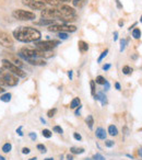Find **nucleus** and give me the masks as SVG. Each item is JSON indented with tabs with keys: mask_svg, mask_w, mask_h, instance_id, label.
<instances>
[{
	"mask_svg": "<svg viewBox=\"0 0 142 160\" xmlns=\"http://www.w3.org/2000/svg\"><path fill=\"white\" fill-rule=\"evenodd\" d=\"M93 159L94 160H105V158H104L102 155H100V154H96V155H94Z\"/></svg>",
	"mask_w": 142,
	"mask_h": 160,
	"instance_id": "nucleus-33",
	"label": "nucleus"
},
{
	"mask_svg": "<svg viewBox=\"0 0 142 160\" xmlns=\"http://www.w3.org/2000/svg\"><path fill=\"white\" fill-rule=\"evenodd\" d=\"M78 45H79V51H80L81 53H85V52H88V43H85L84 41H79Z\"/></svg>",
	"mask_w": 142,
	"mask_h": 160,
	"instance_id": "nucleus-14",
	"label": "nucleus"
},
{
	"mask_svg": "<svg viewBox=\"0 0 142 160\" xmlns=\"http://www.w3.org/2000/svg\"><path fill=\"white\" fill-rule=\"evenodd\" d=\"M0 160H6V159H4V158L2 156H0Z\"/></svg>",
	"mask_w": 142,
	"mask_h": 160,
	"instance_id": "nucleus-56",
	"label": "nucleus"
},
{
	"mask_svg": "<svg viewBox=\"0 0 142 160\" xmlns=\"http://www.w3.org/2000/svg\"><path fill=\"white\" fill-rule=\"evenodd\" d=\"M11 149H12V145L10 144V143H6V144L2 146V151L6 152V154L11 151Z\"/></svg>",
	"mask_w": 142,
	"mask_h": 160,
	"instance_id": "nucleus-20",
	"label": "nucleus"
},
{
	"mask_svg": "<svg viewBox=\"0 0 142 160\" xmlns=\"http://www.w3.org/2000/svg\"><path fill=\"white\" fill-rule=\"evenodd\" d=\"M95 135L100 139H106V135L107 134H106V132H105V129L103 127H98V128H96Z\"/></svg>",
	"mask_w": 142,
	"mask_h": 160,
	"instance_id": "nucleus-11",
	"label": "nucleus"
},
{
	"mask_svg": "<svg viewBox=\"0 0 142 160\" xmlns=\"http://www.w3.org/2000/svg\"><path fill=\"white\" fill-rule=\"evenodd\" d=\"M29 136L31 137V139H33V141H35V139H36V137H37V136H36V134L33 133V132H32V133L29 134Z\"/></svg>",
	"mask_w": 142,
	"mask_h": 160,
	"instance_id": "nucleus-40",
	"label": "nucleus"
},
{
	"mask_svg": "<svg viewBox=\"0 0 142 160\" xmlns=\"http://www.w3.org/2000/svg\"><path fill=\"white\" fill-rule=\"evenodd\" d=\"M123 72L125 75H130L131 72H132V68H131V67H129V66H125L123 68Z\"/></svg>",
	"mask_w": 142,
	"mask_h": 160,
	"instance_id": "nucleus-27",
	"label": "nucleus"
},
{
	"mask_svg": "<svg viewBox=\"0 0 142 160\" xmlns=\"http://www.w3.org/2000/svg\"><path fill=\"white\" fill-rule=\"evenodd\" d=\"M107 54H108V50H105V51H104L103 53L101 54L100 57H98V59H97V62H102V60H103V59L105 58L106 56H107Z\"/></svg>",
	"mask_w": 142,
	"mask_h": 160,
	"instance_id": "nucleus-26",
	"label": "nucleus"
},
{
	"mask_svg": "<svg viewBox=\"0 0 142 160\" xmlns=\"http://www.w3.org/2000/svg\"><path fill=\"white\" fill-rule=\"evenodd\" d=\"M80 103H81L80 99H79V98H74L72 101H71V103H70V108H71V109H77L78 106L80 105Z\"/></svg>",
	"mask_w": 142,
	"mask_h": 160,
	"instance_id": "nucleus-19",
	"label": "nucleus"
},
{
	"mask_svg": "<svg viewBox=\"0 0 142 160\" xmlns=\"http://www.w3.org/2000/svg\"><path fill=\"white\" fill-rule=\"evenodd\" d=\"M29 7L33 10H44L46 4L43 2L42 0H32L31 2L29 4Z\"/></svg>",
	"mask_w": 142,
	"mask_h": 160,
	"instance_id": "nucleus-10",
	"label": "nucleus"
},
{
	"mask_svg": "<svg viewBox=\"0 0 142 160\" xmlns=\"http://www.w3.org/2000/svg\"><path fill=\"white\" fill-rule=\"evenodd\" d=\"M140 22L142 23V16H141V18H140Z\"/></svg>",
	"mask_w": 142,
	"mask_h": 160,
	"instance_id": "nucleus-57",
	"label": "nucleus"
},
{
	"mask_svg": "<svg viewBox=\"0 0 142 160\" xmlns=\"http://www.w3.org/2000/svg\"><path fill=\"white\" fill-rule=\"evenodd\" d=\"M108 134L111 136H117L118 135V129H117L115 125H109L108 126Z\"/></svg>",
	"mask_w": 142,
	"mask_h": 160,
	"instance_id": "nucleus-15",
	"label": "nucleus"
},
{
	"mask_svg": "<svg viewBox=\"0 0 142 160\" xmlns=\"http://www.w3.org/2000/svg\"><path fill=\"white\" fill-rule=\"evenodd\" d=\"M118 25H119V27H123V20H119Z\"/></svg>",
	"mask_w": 142,
	"mask_h": 160,
	"instance_id": "nucleus-49",
	"label": "nucleus"
},
{
	"mask_svg": "<svg viewBox=\"0 0 142 160\" xmlns=\"http://www.w3.org/2000/svg\"><path fill=\"white\" fill-rule=\"evenodd\" d=\"M42 135L45 137V138H50V137H51V132H50L49 129H43Z\"/></svg>",
	"mask_w": 142,
	"mask_h": 160,
	"instance_id": "nucleus-25",
	"label": "nucleus"
},
{
	"mask_svg": "<svg viewBox=\"0 0 142 160\" xmlns=\"http://www.w3.org/2000/svg\"><path fill=\"white\" fill-rule=\"evenodd\" d=\"M41 16L43 19H49V20H60L61 19V13L59 9L56 8H45L42 10Z\"/></svg>",
	"mask_w": 142,
	"mask_h": 160,
	"instance_id": "nucleus-6",
	"label": "nucleus"
},
{
	"mask_svg": "<svg viewBox=\"0 0 142 160\" xmlns=\"http://www.w3.org/2000/svg\"><path fill=\"white\" fill-rule=\"evenodd\" d=\"M126 47V39H120V52H123Z\"/></svg>",
	"mask_w": 142,
	"mask_h": 160,
	"instance_id": "nucleus-32",
	"label": "nucleus"
},
{
	"mask_svg": "<svg viewBox=\"0 0 142 160\" xmlns=\"http://www.w3.org/2000/svg\"><path fill=\"white\" fill-rule=\"evenodd\" d=\"M60 2H68V1H70V0H59Z\"/></svg>",
	"mask_w": 142,
	"mask_h": 160,
	"instance_id": "nucleus-53",
	"label": "nucleus"
},
{
	"mask_svg": "<svg viewBox=\"0 0 142 160\" xmlns=\"http://www.w3.org/2000/svg\"><path fill=\"white\" fill-rule=\"evenodd\" d=\"M42 1L45 4H49V6H53V7H58V6L61 4V2L59 0H42Z\"/></svg>",
	"mask_w": 142,
	"mask_h": 160,
	"instance_id": "nucleus-16",
	"label": "nucleus"
},
{
	"mask_svg": "<svg viewBox=\"0 0 142 160\" xmlns=\"http://www.w3.org/2000/svg\"><path fill=\"white\" fill-rule=\"evenodd\" d=\"M114 41H117V39H118V33H117V32H115V33H114Z\"/></svg>",
	"mask_w": 142,
	"mask_h": 160,
	"instance_id": "nucleus-47",
	"label": "nucleus"
},
{
	"mask_svg": "<svg viewBox=\"0 0 142 160\" xmlns=\"http://www.w3.org/2000/svg\"><path fill=\"white\" fill-rule=\"evenodd\" d=\"M19 56H20V57H22L24 60H26L30 65H33V66H45V65H46L45 59H42V58H39V57L27 58V57H24V56H22V55H21V53H19Z\"/></svg>",
	"mask_w": 142,
	"mask_h": 160,
	"instance_id": "nucleus-9",
	"label": "nucleus"
},
{
	"mask_svg": "<svg viewBox=\"0 0 142 160\" xmlns=\"http://www.w3.org/2000/svg\"><path fill=\"white\" fill-rule=\"evenodd\" d=\"M58 44H59V42L55 41V39H53V41H37V42H35V47L41 51H51Z\"/></svg>",
	"mask_w": 142,
	"mask_h": 160,
	"instance_id": "nucleus-7",
	"label": "nucleus"
},
{
	"mask_svg": "<svg viewBox=\"0 0 142 160\" xmlns=\"http://www.w3.org/2000/svg\"><path fill=\"white\" fill-rule=\"evenodd\" d=\"M56 112H57V110L56 109H51V110H49L48 112H47V116L48 117H53L56 114Z\"/></svg>",
	"mask_w": 142,
	"mask_h": 160,
	"instance_id": "nucleus-30",
	"label": "nucleus"
},
{
	"mask_svg": "<svg viewBox=\"0 0 142 160\" xmlns=\"http://www.w3.org/2000/svg\"><path fill=\"white\" fill-rule=\"evenodd\" d=\"M95 82L97 83V85H104V83L106 82V80H105V78H104L103 76H97V77H96Z\"/></svg>",
	"mask_w": 142,
	"mask_h": 160,
	"instance_id": "nucleus-23",
	"label": "nucleus"
},
{
	"mask_svg": "<svg viewBox=\"0 0 142 160\" xmlns=\"http://www.w3.org/2000/svg\"><path fill=\"white\" fill-rule=\"evenodd\" d=\"M41 35L42 34L39 30L31 27H19L13 31L14 39L23 43H35L41 39Z\"/></svg>",
	"mask_w": 142,
	"mask_h": 160,
	"instance_id": "nucleus-1",
	"label": "nucleus"
},
{
	"mask_svg": "<svg viewBox=\"0 0 142 160\" xmlns=\"http://www.w3.org/2000/svg\"><path fill=\"white\" fill-rule=\"evenodd\" d=\"M19 83V77L13 75L6 68H0V85L6 87H14Z\"/></svg>",
	"mask_w": 142,
	"mask_h": 160,
	"instance_id": "nucleus-2",
	"label": "nucleus"
},
{
	"mask_svg": "<svg viewBox=\"0 0 142 160\" xmlns=\"http://www.w3.org/2000/svg\"><path fill=\"white\" fill-rule=\"evenodd\" d=\"M85 122H86V124H88V128L93 129V126H94V118H93L92 115H88V117H86Z\"/></svg>",
	"mask_w": 142,
	"mask_h": 160,
	"instance_id": "nucleus-17",
	"label": "nucleus"
},
{
	"mask_svg": "<svg viewBox=\"0 0 142 160\" xmlns=\"http://www.w3.org/2000/svg\"><path fill=\"white\" fill-rule=\"evenodd\" d=\"M41 122H42L43 124H46V121H45V120H44L43 117H41Z\"/></svg>",
	"mask_w": 142,
	"mask_h": 160,
	"instance_id": "nucleus-51",
	"label": "nucleus"
},
{
	"mask_svg": "<svg viewBox=\"0 0 142 160\" xmlns=\"http://www.w3.org/2000/svg\"><path fill=\"white\" fill-rule=\"evenodd\" d=\"M116 4H117V8H123V4H120V1H119V0H116Z\"/></svg>",
	"mask_w": 142,
	"mask_h": 160,
	"instance_id": "nucleus-42",
	"label": "nucleus"
},
{
	"mask_svg": "<svg viewBox=\"0 0 142 160\" xmlns=\"http://www.w3.org/2000/svg\"><path fill=\"white\" fill-rule=\"evenodd\" d=\"M73 138H74L76 141H81V139H82L81 135H80V134H78V133H74V134H73Z\"/></svg>",
	"mask_w": 142,
	"mask_h": 160,
	"instance_id": "nucleus-35",
	"label": "nucleus"
},
{
	"mask_svg": "<svg viewBox=\"0 0 142 160\" xmlns=\"http://www.w3.org/2000/svg\"><path fill=\"white\" fill-rule=\"evenodd\" d=\"M36 159H37L36 157H33V158H31V159H30V160H36Z\"/></svg>",
	"mask_w": 142,
	"mask_h": 160,
	"instance_id": "nucleus-54",
	"label": "nucleus"
},
{
	"mask_svg": "<svg viewBox=\"0 0 142 160\" xmlns=\"http://www.w3.org/2000/svg\"><path fill=\"white\" fill-rule=\"evenodd\" d=\"M80 110H81V105H79L77 108V111H76V115H80Z\"/></svg>",
	"mask_w": 142,
	"mask_h": 160,
	"instance_id": "nucleus-43",
	"label": "nucleus"
},
{
	"mask_svg": "<svg viewBox=\"0 0 142 160\" xmlns=\"http://www.w3.org/2000/svg\"><path fill=\"white\" fill-rule=\"evenodd\" d=\"M4 89L2 87H0V93H4Z\"/></svg>",
	"mask_w": 142,
	"mask_h": 160,
	"instance_id": "nucleus-52",
	"label": "nucleus"
},
{
	"mask_svg": "<svg viewBox=\"0 0 142 160\" xmlns=\"http://www.w3.org/2000/svg\"><path fill=\"white\" fill-rule=\"evenodd\" d=\"M35 24H37V25H53L55 24V20H49V19H41L39 21L37 22H35Z\"/></svg>",
	"mask_w": 142,
	"mask_h": 160,
	"instance_id": "nucleus-12",
	"label": "nucleus"
},
{
	"mask_svg": "<svg viewBox=\"0 0 142 160\" xmlns=\"http://www.w3.org/2000/svg\"><path fill=\"white\" fill-rule=\"evenodd\" d=\"M68 77H69L70 80H72V70L68 71Z\"/></svg>",
	"mask_w": 142,
	"mask_h": 160,
	"instance_id": "nucleus-44",
	"label": "nucleus"
},
{
	"mask_svg": "<svg viewBox=\"0 0 142 160\" xmlns=\"http://www.w3.org/2000/svg\"><path fill=\"white\" fill-rule=\"evenodd\" d=\"M70 151H71V154L80 155V154H83V152H84V149L83 148H77V147H71V148H70Z\"/></svg>",
	"mask_w": 142,
	"mask_h": 160,
	"instance_id": "nucleus-21",
	"label": "nucleus"
},
{
	"mask_svg": "<svg viewBox=\"0 0 142 160\" xmlns=\"http://www.w3.org/2000/svg\"><path fill=\"white\" fill-rule=\"evenodd\" d=\"M139 156H140V157L142 158V148L139 149Z\"/></svg>",
	"mask_w": 142,
	"mask_h": 160,
	"instance_id": "nucleus-50",
	"label": "nucleus"
},
{
	"mask_svg": "<svg viewBox=\"0 0 142 160\" xmlns=\"http://www.w3.org/2000/svg\"><path fill=\"white\" fill-rule=\"evenodd\" d=\"M67 160H73L72 155H68V156H67Z\"/></svg>",
	"mask_w": 142,
	"mask_h": 160,
	"instance_id": "nucleus-48",
	"label": "nucleus"
},
{
	"mask_svg": "<svg viewBox=\"0 0 142 160\" xmlns=\"http://www.w3.org/2000/svg\"><path fill=\"white\" fill-rule=\"evenodd\" d=\"M81 1H83V0H72L73 4H74V6H77V7H79V6H80Z\"/></svg>",
	"mask_w": 142,
	"mask_h": 160,
	"instance_id": "nucleus-39",
	"label": "nucleus"
},
{
	"mask_svg": "<svg viewBox=\"0 0 142 160\" xmlns=\"http://www.w3.org/2000/svg\"><path fill=\"white\" fill-rule=\"evenodd\" d=\"M16 133L19 134V136H23V132H22V126H20L19 128L16 129Z\"/></svg>",
	"mask_w": 142,
	"mask_h": 160,
	"instance_id": "nucleus-38",
	"label": "nucleus"
},
{
	"mask_svg": "<svg viewBox=\"0 0 142 160\" xmlns=\"http://www.w3.org/2000/svg\"><path fill=\"white\" fill-rule=\"evenodd\" d=\"M48 31L50 32H67V33H71V32L77 31V27L72 25V24H53L48 27Z\"/></svg>",
	"mask_w": 142,
	"mask_h": 160,
	"instance_id": "nucleus-5",
	"label": "nucleus"
},
{
	"mask_svg": "<svg viewBox=\"0 0 142 160\" xmlns=\"http://www.w3.org/2000/svg\"><path fill=\"white\" fill-rule=\"evenodd\" d=\"M14 62H16V66H19L20 68H21V67H23V62H21V60H19V59H14Z\"/></svg>",
	"mask_w": 142,
	"mask_h": 160,
	"instance_id": "nucleus-36",
	"label": "nucleus"
},
{
	"mask_svg": "<svg viewBox=\"0 0 142 160\" xmlns=\"http://www.w3.org/2000/svg\"><path fill=\"white\" fill-rule=\"evenodd\" d=\"M37 149H39V150L42 152V154H45V152H46V147H45V146H44L43 144H39V145H37Z\"/></svg>",
	"mask_w": 142,
	"mask_h": 160,
	"instance_id": "nucleus-29",
	"label": "nucleus"
},
{
	"mask_svg": "<svg viewBox=\"0 0 142 160\" xmlns=\"http://www.w3.org/2000/svg\"><path fill=\"white\" fill-rule=\"evenodd\" d=\"M53 131H54L55 133H58V134H62V133H64V131H62V128L60 127V126H54Z\"/></svg>",
	"mask_w": 142,
	"mask_h": 160,
	"instance_id": "nucleus-31",
	"label": "nucleus"
},
{
	"mask_svg": "<svg viewBox=\"0 0 142 160\" xmlns=\"http://www.w3.org/2000/svg\"><path fill=\"white\" fill-rule=\"evenodd\" d=\"M104 86H105V88H106L105 90H108V89H109V83H108L107 81H106L105 83H104Z\"/></svg>",
	"mask_w": 142,
	"mask_h": 160,
	"instance_id": "nucleus-46",
	"label": "nucleus"
},
{
	"mask_svg": "<svg viewBox=\"0 0 142 160\" xmlns=\"http://www.w3.org/2000/svg\"><path fill=\"white\" fill-rule=\"evenodd\" d=\"M0 101L2 102H10L11 101V93H4L2 95H0Z\"/></svg>",
	"mask_w": 142,
	"mask_h": 160,
	"instance_id": "nucleus-18",
	"label": "nucleus"
},
{
	"mask_svg": "<svg viewBox=\"0 0 142 160\" xmlns=\"http://www.w3.org/2000/svg\"><path fill=\"white\" fill-rule=\"evenodd\" d=\"M13 18L20 21H32L36 18L34 12L27 11V10H22V9H16L12 12Z\"/></svg>",
	"mask_w": 142,
	"mask_h": 160,
	"instance_id": "nucleus-4",
	"label": "nucleus"
},
{
	"mask_svg": "<svg viewBox=\"0 0 142 160\" xmlns=\"http://www.w3.org/2000/svg\"><path fill=\"white\" fill-rule=\"evenodd\" d=\"M90 86H91V94H92L93 97H95V81L91 80L90 81Z\"/></svg>",
	"mask_w": 142,
	"mask_h": 160,
	"instance_id": "nucleus-24",
	"label": "nucleus"
},
{
	"mask_svg": "<svg viewBox=\"0 0 142 160\" xmlns=\"http://www.w3.org/2000/svg\"><path fill=\"white\" fill-rule=\"evenodd\" d=\"M1 62H2V67H4V68H6L7 70H9L13 75H16V77L24 78V77L26 76V72H25V71H23L19 66H16V64L11 62L10 60H8V59H2Z\"/></svg>",
	"mask_w": 142,
	"mask_h": 160,
	"instance_id": "nucleus-3",
	"label": "nucleus"
},
{
	"mask_svg": "<svg viewBox=\"0 0 142 160\" xmlns=\"http://www.w3.org/2000/svg\"><path fill=\"white\" fill-rule=\"evenodd\" d=\"M94 99H96V100H100L101 103H102V105H105V104L107 103V99H106V95H105L103 92H98L97 94H95Z\"/></svg>",
	"mask_w": 142,
	"mask_h": 160,
	"instance_id": "nucleus-13",
	"label": "nucleus"
},
{
	"mask_svg": "<svg viewBox=\"0 0 142 160\" xmlns=\"http://www.w3.org/2000/svg\"><path fill=\"white\" fill-rule=\"evenodd\" d=\"M30 148H27V147H24L23 149H22V154H24V155H27V154H30Z\"/></svg>",
	"mask_w": 142,
	"mask_h": 160,
	"instance_id": "nucleus-37",
	"label": "nucleus"
},
{
	"mask_svg": "<svg viewBox=\"0 0 142 160\" xmlns=\"http://www.w3.org/2000/svg\"><path fill=\"white\" fill-rule=\"evenodd\" d=\"M132 36L137 39H140V37H141V31H140V29H133V31H132Z\"/></svg>",
	"mask_w": 142,
	"mask_h": 160,
	"instance_id": "nucleus-22",
	"label": "nucleus"
},
{
	"mask_svg": "<svg viewBox=\"0 0 142 160\" xmlns=\"http://www.w3.org/2000/svg\"><path fill=\"white\" fill-rule=\"evenodd\" d=\"M105 146H106V147H108V148H111V147H113V146H114V141H105Z\"/></svg>",
	"mask_w": 142,
	"mask_h": 160,
	"instance_id": "nucleus-34",
	"label": "nucleus"
},
{
	"mask_svg": "<svg viewBox=\"0 0 142 160\" xmlns=\"http://www.w3.org/2000/svg\"><path fill=\"white\" fill-rule=\"evenodd\" d=\"M0 45L4 47H12L13 46V39L7 32L0 31Z\"/></svg>",
	"mask_w": 142,
	"mask_h": 160,
	"instance_id": "nucleus-8",
	"label": "nucleus"
},
{
	"mask_svg": "<svg viewBox=\"0 0 142 160\" xmlns=\"http://www.w3.org/2000/svg\"><path fill=\"white\" fill-rule=\"evenodd\" d=\"M58 37L60 39H68V34H67V32H59L58 33Z\"/></svg>",
	"mask_w": 142,
	"mask_h": 160,
	"instance_id": "nucleus-28",
	"label": "nucleus"
},
{
	"mask_svg": "<svg viewBox=\"0 0 142 160\" xmlns=\"http://www.w3.org/2000/svg\"><path fill=\"white\" fill-rule=\"evenodd\" d=\"M44 160H54L53 158H46V159H44Z\"/></svg>",
	"mask_w": 142,
	"mask_h": 160,
	"instance_id": "nucleus-55",
	"label": "nucleus"
},
{
	"mask_svg": "<svg viewBox=\"0 0 142 160\" xmlns=\"http://www.w3.org/2000/svg\"><path fill=\"white\" fill-rule=\"evenodd\" d=\"M115 87H116V89L117 90H120V83H119V82H116Z\"/></svg>",
	"mask_w": 142,
	"mask_h": 160,
	"instance_id": "nucleus-45",
	"label": "nucleus"
},
{
	"mask_svg": "<svg viewBox=\"0 0 142 160\" xmlns=\"http://www.w3.org/2000/svg\"><path fill=\"white\" fill-rule=\"evenodd\" d=\"M109 68H111V64H106V65H104L103 66V70H108V69H109Z\"/></svg>",
	"mask_w": 142,
	"mask_h": 160,
	"instance_id": "nucleus-41",
	"label": "nucleus"
}]
</instances>
